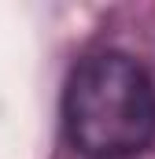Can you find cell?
Segmentation results:
<instances>
[{
  "label": "cell",
  "instance_id": "1",
  "mask_svg": "<svg viewBox=\"0 0 155 159\" xmlns=\"http://www.w3.org/2000/svg\"><path fill=\"white\" fill-rule=\"evenodd\" d=\"M63 122L78 152L92 159H129L155 141V85L122 52H92L70 70Z\"/></svg>",
  "mask_w": 155,
  "mask_h": 159
}]
</instances>
